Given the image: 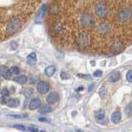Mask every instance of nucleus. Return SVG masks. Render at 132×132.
I'll return each mask as SVG.
<instances>
[{
	"label": "nucleus",
	"instance_id": "20e7f679",
	"mask_svg": "<svg viewBox=\"0 0 132 132\" xmlns=\"http://www.w3.org/2000/svg\"><path fill=\"white\" fill-rule=\"evenodd\" d=\"M46 100L49 104H54V103L57 102L58 100H59V96H58V94L56 92H52L48 95Z\"/></svg>",
	"mask_w": 132,
	"mask_h": 132
},
{
	"label": "nucleus",
	"instance_id": "f257e3e1",
	"mask_svg": "<svg viewBox=\"0 0 132 132\" xmlns=\"http://www.w3.org/2000/svg\"><path fill=\"white\" fill-rule=\"evenodd\" d=\"M107 1H110V0H96L92 4V12L91 15L93 17L94 14L97 18L101 20L100 22L103 21H107V18L108 15L111 14V10L112 8L109 7L107 3H106Z\"/></svg>",
	"mask_w": 132,
	"mask_h": 132
},
{
	"label": "nucleus",
	"instance_id": "9d476101",
	"mask_svg": "<svg viewBox=\"0 0 132 132\" xmlns=\"http://www.w3.org/2000/svg\"><path fill=\"white\" fill-rule=\"evenodd\" d=\"M36 60H36V53H31L27 58V62L28 64H30V65H34V64H36Z\"/></svg>",
	"mask_w": 132,
	"mask_h": 132
},
{
	"label": "nucleus",
	"instance_id": "6e6552de",
	"mask_svg": "<svg viewBox=\"0 0 132 132\" xmlns=\"http://www.w3.org/2000/svg\"><path fill=\"white\" fill-rule=\"evenodd\" d=\"M0 73H1L2 76H3L5 79H10L12 73L10 72L9 70H8L5 66H2L0 67Z\"/></svg>",
	"mask_w": 132,
	"mask_h": 132
},
{
	"label": "nucleus",
	"instance_id": "9b49d317",
	"mask_svg": "<svg viewBox=\"0 0 132 132\" xmlns=\"http://www.w3.org/2000/svg\"><path fill=\"white\" fill-rule=\"evenodd\" d=\"M55 67L53 66V65H51V66H48L45 68V73L47 75L48 77H51L52 75H54V73H55Z\"/></svg>",
	"mask_w": 132,
	"mask_h": 132
},
{
	"label": "nucleus",
	"instance_id": "39448f33",
	"mask_svg": "<svg viewBox=\"0 0 132 132\" xmlns=\"http://www.w3.org/2000/svg\"><path fill=\"white\" fill-rule=\"evenodd\" d=\"M45 11H46V5L44 4V5H42V7L41 8L40 12H39L38 15L36 16V21L37 23H40L41 21H42L43 18H44L45 15Z\"/></svg>",
	"mask_w": 132,
	"mask_h": 132
},
{
	"label": "nucleus",
	"instance_id": "dca6fc26",
	"mask_svg": "<svg viewBox=\"0 0 132 132\" xmlns=\"http://www.w3.org/2000/svg\"><path fill=\"white\" fill-rule=\"evenodd\" d=\"M99 95L102 98H105L106 96H107V88H106L104 86H102L100 89H99Z\"/></svg>",
	"mask_w": 132,
	"mask_h": 132
},
{
	"label": "nucleus",
	"instance_id": "423d86ee",
	"mask_svg": "<svg viewBox=\"0 0 132 132\" xmlns=\"http://www.w3.org/2000/svg\"><path fill=\"white\" fill-rule=\"evenodd\" d=\"M41 106V99L34 98L33 100H31V102H30L29 107L31 110H36L40 107Z\"/></svg>",
	"mask_w": 132,
	"mask_h": 132
},
{
	"label": "nucleus",
	"instance_id": "cd10ccee",
	"mask_svg": "<svg viewBox=\"0 0 132 132\" xmlns=\"http://www.w3.org/2000/svg\"><path fill=\"white\" fill-rule=\"evenodd\" d=\"M83 89V87H80V88H78V91H82Z\"/></svg>",
	"mask_w": 132,
	"mask_h": 132
},
{
	"label": "nucleus",
	"instance_id": "f3484780",
	"mask_svg": "<svg viewBox=\"0 0 132 132\" xmlns=\"http://www.w3.org/2000/svg\"><path fill=\"white\" fill-rule=\"evenodd\" d=\"M8 117H12V118H16V119H21V118H25L27 116V114H21V115H8Z\"/></svg>",
	"mask_w": 132,
	"mask_h": 132
},
{
	"label": "nucleus",
	"instance_id": "1a4fd4ad",
	"mask_svg": "<svg viewBox=\"0 0 132 132\" xmlns=\"http://www.w3.org/2000/svg\"><path fill=\"white\" fill-rule=\"evenodd\" d=\"M121 119H122V114H121V112L118 111L113 112L111 116V121L113 123H116V124L120 122Z\"/></svg>",
	"mask_w": 132,
	"mask_h": 132
},
{
	"label": "nucleus",
	"instance_id": "b1692460",
	"mask_svg": "<svg viewBox=\"0 0 132 132\" xmlns=\"http://www.w3.org/2000/svg\"><path fill=\"white\" fill-rule=\"evenodd\" d=\"M29 131L31 132H38V129L36 127H29Z\"/></svg>",
	"mask_w": 132,
	"mask_h": 132
},
{
	"label": "nucleus",
	"instance_id": "6ab92c4d",
	"mask_svg": "<svg viewBox=\"0 0 132 132\" xmlns=\"http://www.w3.org/2000/svg\"><path fill=\"white\" fill-rule=\"evenodd\" d=\"M126 79L127 81L130 82V83H131L132 82V71L131 70H129L128 72L126 73Z\"/></svg>",
	"mask_w": 132,
	"mask_h": 132
},
{
	"label": "nucleus",
	"instance_id": "bb28decb",
	"mask_svg": "<svg viewBox=\"0 0 132 132\" xmlns=\"http://www.w3.org/2000/svg\"><path fill=\"white\" fill-rule=\"evenodd\" d=\"M39 121H41V122H47V120L45 118H39Z\"/></svg>",
	"mask_w": 132,
	"mask_h": 132
},
{
	"label": "nucleus",
	"instance_id": "aec40b11",
	"mask_svg": "<svg viewBox=\"0 0 132 132\" xmlns=\"http://www.w3.org/2000/svg\"><path fill=\"white\" fill-rule=\"evenodd\" d=\"M13 127H14V128H16V129L23 131H26V127L24 126V125H13Z\"/></svg>",
	"mask_w": 132,
	"mask_h": 132
},
{
	"label": "nucleus",
	"instance_id": "ddd939ff",
	"mask_svg": "<svg viewBox=\"0 0 132 132\" xmlns=\"http://www.w3.org/2000/svg\"><path fill=\"white\" fill-rule=\"evenodd\" d=\"M121 78V73L120 72H114L110 76V82H112V83H115V82L118 81L119 79H120Z\"/></svg>",
	"mask_w": 132,
	"mask_h": 132
},
{
	"label": "nucleus",
	"instance_id": "4be33fe9",
	"mask_svg": "<svg viewBox=\"0 0 132 132\" xmlns=\"http://www.w3.org/2000/svg\"><path fill=\"white\" fill-rule=\"evenodd\" d=\"M125 112L128 113L129 116H131V104H129L128 107H125Z\"/></svg>",
	"mask_w": 132,
	"mask_h": 132
},
{
	"label": "nucleus",
	"instance_id": "a211bd4d",
	"mask_svg": "<svg viewBox=\"0 0 132 132\" xmlns=\"http://www.w3.org/2000/svg\"><path fill=\"white\" fill-rule=\"evenodd\" d=\"M9 70H10V72L12 73H20V69H19L18 66L12 67Z\"/></svg>",
	"mask_w": 132,
	"mask_h": 132
},
{
	"label": "nucleus",
	"instance_id": "2eb2a0df",
	"mask_svg": "<svg viewBox=\"0 0 132 132\" xmlns=\"http://www.w3.org/2000/svg\"><path fill=\"white\" fill-rule=\"evenodd\" d=\"M51 111H52V108H51L50 106H43V107L41 108L40 111H39V112H41V113H49V112H51Z\"/></svg>",
	"mask_w": 132,
	"mask_h": 132
},
{
	"label": "nucleus",
	"instance_id": "f8f14e48",
	"mask_svg": "<svg viewBox=\"0 0 132 132\" xmlns=\"http://www.w3.org/2000/svg\"><path fill=\"white\" fill-rule=\"evenodd\" d=\"M6 103H7V105L10 107H16L19 105V101L18 99L11 98L8 102H6Z\"/></svg>",
	"mask_w": 132,
	"mask_h": 132
},
{
	"label": "nucleus",
	"instance_id": "393cba45",
	"mask_svg": "<svg viewBox=\"0 0 132 132\" xmlns=\"http://www.w3.org/2000/svg\"><path fill=\"white\" fill-rule=\"evenodd\" d=\"M0 102H1L2 104H4V103H6L5 99H4V97H1V98H0Z\"/></svg>",
	"mask_w": 132,
	"mask_h": 132
},
{
	"label": "nucleus",
	"instance_id": "412c9836",
	"mask_svg": "<svg viewBox=\"0 0 132 132\" xmlns=\"http://www.w3.org/2000/svg\"><path fill=\"white\" fill-rule=\"evenodd\" d=\"M2 95L5 97H8V95H9V92H8V90L7 88H3V90H2Z\"/></svg>",
	"mask_w": 132,
	"mask_h": 132
},
{
	"label": "nucleus",
	"instance_id": "7ed1b4c3",
	"mask_svg": "<svg viewBox=\"0 0 132 132\" xmlns=\"http://www.w3.org/2000/svg\"><path fill=\"white\" fill-rule=\"evenodd\" d=\"M49 88H50L49 83H46V82H40V83L37 84V90L38 92L41 94L46 93L49 91Z\"/></svg>",
	"mask_w": 132,
	"mask_h": 132
},
{
	"label": "nucleus",
	"instance_id": "f03ea898",
	"mask_svg": "<svg viewBox=\"0 0 132 132\" xmlns=\"http://www.w3.org/2000/svg\"><path fill=\"white\" fill-rule=\"evenodd\" d=\"M23 20L18 17H13L10 18L5 24L3 29V35L5 38H8L16 34L21 29L23 26Z\"/></svg>",
	"mask_w": 132,
	"mask_h": 132
},
{
	"label": "nucleus",
	"instance_id": "0eeeda50",
	"mask_svg": "<svg viewBox=\"0 0 132 132\" xmlns=\"http://www.w3.org/2000/svg\"><path fill=\"white\" fill-rule=\"evenodd\" d=\"M96 120H97V122L101 123V124H103V125L107 124V122H108L107 118L105 116V115L103 112H102V113H100V114L96 115Z\"/></svg>",
	"mask_w": 132,
	"mask_h": 132
},
{
	"label": "nucleus",
	"instance_id": "5701e85b",
	"mask_svg": "<svg viewBox=\"0 0 132 132\" xmlns=\"http://www.w3.org/2000/svg\"><path fill=\"white\" fill-rule=\"evenodd\" d=\"M102 72L101 70H97V71H95V72L93 73V76L97 77V78L102 76Z\"/></svg>",
	"mask_w": 132,
	"mask_h": 132
},
{
	"label": "nucleus",
	"instance_id": "4468645a",
	"mask_svg": "<svg viewBox=\"0 0 132 132\" xmlns=\"http://www.w3.org/2000/svg\"><path fill=\"white\" fill-rule=\"evenodd\" d=\"M13 80L15 82H18V83H21V84H24L27 83V76H25V75H21V76L14 78Z\"/></svg>",
	"mask_w": 132,
	"mask_h": 132
},
{
	"label": "nucleus",
	"instance_id": "a878e982",
	"mask_svg": "<svg viewBox=\"0 0 132 132\" xmlns=\"http://www.w3.org/2000/svg\"><path fill=\"white\" fill-rule=\"evenodd\" d=\"M93 87H94L93 84H91V85H89V87H88V91H89V92H90V91H92V88H93Z\"/></svg>",
	"mask_w": 132,
	"mask_h": 132
}]
</instances>
